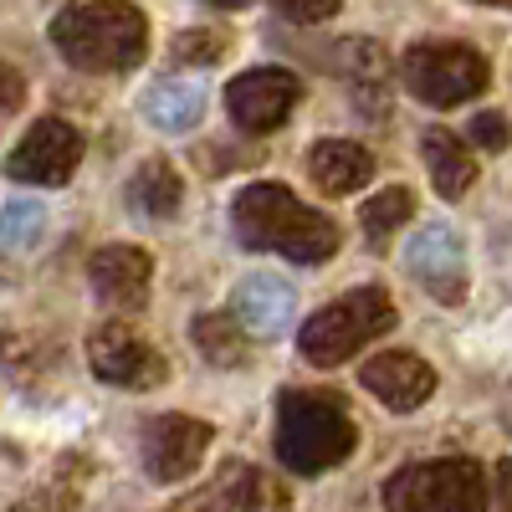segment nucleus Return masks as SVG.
I'll use <instances>...</instances> for the list:
<instances>
[{"instance_id":"1","label":"nucleus","mask_w":512,"mask_h":512,"mask_svg":"<svg viewBox=\"0 0 512 512\" xmlns=\"http://www.w3.org/2000/svg\"><path fill=\"white\" fill-rule=\"evenodd\" d=\"M231 226L246 246L292 256L303 267H323L338 251V226L303 205L287 185H246L231 205Z\"/></svg>"},{"instance_id":"2","label":"nucleus","mask_w":512,"mask_h":512,"mask_svg":"<svg viewBox=\"0 0 512 512\" xmlns=\"http://www.w3.org/2000/svg\"><path fill=\"white\" fill-rule=\"evenodd\" d=\"M52 47L82 72H128L149 52V21L128 0H88L52 21Z\"/></svg>"},{"instance_id":"3","label":"nucleus","mask_w":512,"mask_h":512,"mask_svg":"<svg viewBox=\"0 0 512 512\" xmlns=\"http://www.w3.org/2000/svg\"><path fill=\"white\" fill-rule=\"evenodd\" d=\"M359 446L354 415L333 395H297L287 390L277 400V461L287 472H333L338 461H349Z\"/></svg>"},{"instance_id":"4","label":"nucleus","mask_w":512,"mask_h":512,"mask_svg":"<svg viewBox=\"0 0 512 512\" xmlns=\"http://www.w3.org/2000/svg\"><path fill=\"white\" fill-rule=\"evenodd\" d=\"M390 328H395L390 292L384 287H354V292L333 297L328 308H318L303 323V333H297V354H303L308 364H318V369H333V364L354 359L369 338L390 333Z\"/></svg>"},{"instance_id":"5","label":"nucleus","mask_w":512,"mask_h":512,"mask_svg":"<svg viewBox=\"0 0 512 512\" xmlns=\"http://www.w3.org/2000/svg\"><path fill=\"white\" fill-rule=\"evenodd\" d=\"M487 502L492 487L472 456L415 461L384 482V512H487Z\"/></svg>"},{"instance_id":"6","label":"nucleus","mask_w":512,"mask_h":512,"mask_svg":"<svg viewBox=\"0 0 512 512\" xmlns=\"http://www.w3.org/2000/svg\"><path fill=\"white\" fill-rule=\"evenodd\" d=\"M487 57L466 41H415L400 57V82L405 93L425 108H456L472 103L487 88Z\"/></svg>"},{"instance_id":"7","label":"nucleus","mask_w":512,"mask_h":512,"mask_svg":"<svg viewBox=\"0 0 512 512\" xmlns=\"http://www.w3.org/2000/svg\"><path fill=\"white\" fill-rule=\"evenodd\" d=\"M88 364L113 390H154L169 379V359L149 344L139 328L128 323H103L88 338Z\"/></svg>"},{"instance_id":"8","label":"nucleus","mask_w":512,"mask_h":512,"mask_svg":"<svg viewBox=\"0 0 512 512\" xmlns=\"http://www.w3.org/2000/svg\"><path fill=\"white\" fill-rule=\"evenodd\" d=\"M297 98H303V82L287 67H251L226 88V108L241 134H272V128H282L292 118Z\"/></svg>"},{"instance_id":"9","label":"nucleus","mask_w":512,"mask_h":512,"mask_svg":"<svg viewBox=\"0 0 512 512\" xmlns=\"http://www.w3.org/2000/svg\"><path fill=\"white\" fill-rule=\"evenodd\" d=\"M82 164V134L62 118H36L26 139L11 149L6 175L21 185H67Z\"/></svg>"},{"instance_id":"10","label":"nucleus","mask_w":512,"mask_h":512,"mask_svg":"<svg viewBox=\"0 0 512 512\" xmlns=\"http://www.w3.org/2000/svg\"><path fill=\"white\" fill-rule=\"evenodd\" d=\"M216 425L195 415H154L144 425V472L154 482H185L195 466L205 461Z\"/></svg>"},{"instance_id":"11","label":"nucleus","mask_w":512,"mask_h":512,"mask_svg":"<svg viewBox=\"0 0 512 512\" xmlns=\"http://www.w3.org/2000/svg\"><path fill=\"white\" fill-rule=\"evenodd\" d=\"M405 272L431 292L436 303H446V308H456L466 297V251H461L451 226L415 231L410 246H405Z\"/></svg>"},{"instance_id":"12","label":"nucleus","mask_w":512,"mask_h":512,"mask_svg":"<svg viewBox=\"0 0 512 512\" xmlns=\"http://www.w3.org/2000/svg\"><path fill=\"white\" fill-rule=\"evenodd\" d=\"M359 384L379 400V405H390V410H420L425 400L436 395V369L415 359V354H374L364 369H359Z\"/></svg>"},{"instance_id":"13","label":"nucleus","mask_w":512,"mask_h":512,"mask_svg":"<svg viewBox=\"0 0 512 512\" xmlns=\"http://www.w3.org/2000/svg\"><path fill=\"white\" fill-rule=\"evenodd\" d=\"M287 507H292L287 492L267 472H256V466H226L205 492L190 497L185 512H287Z\"/></svg>"},{"instance_id":"14","label":"nucleus","mask_w":512,"mask_h":512,"mask_svg":"<svg viewBox=\"0 0 512 512\" xmlns=\"http://www.w3.org/2000/svg\"><path fill=\"white\" fill-rule=\"evenodd\" d=\"M149 277H154V262L144 246H128V241H113L103 251H93L88 262V282L103 303L113 308H139L144 292H149Z\"/></svg>"},{"instance_id":"15","label":"nucleus","mask_w":512,"mask_h":512,"mask_svg":"<svg viewBox=\"0 0 512 512\" xmlns=\"http://www.w3.org/2000/svg\"><path fill=\"white\" fill-rule=\"evenodd\" d=\"M231 313L246 323V333L277 338V333H287L292 318H297V292H292V282H282V277H272V272H251V277H241L236 292H231Z\"/></svg>"},{"instance_id":"16","label":"nucleus","mask_w":512,"mask_h":512,"mask_svg":"<svg viewBox=\"0 0 512 512\" xmlns=\"http://www.w3.org/2000/svg\"><path fill=\"white\" fill-rule=\"evenodd\" d=\"M308 175L323 195H354L374 180V154L364 144H349V139H323L308 149Z\"/></svg>"},{"instance_id":"17","label":"nucleus","mask_w":512,"mask_h":512,"mask_svg":"<svg viewBox=\"0 0 512 512\" xmlns=\"http://www.w3.org/2000/svg\"><path fill=\"white\" fill-rule=\"evenodd\" d=\"M139 113L159 128V134H190V128L205 118V88L185 77H164L139 98Z\"/></svg>"},{"instance_id":"18","label":"nucleus","mask_w":512,"mask_h":512,"mask_svg":"<svg viewBox=\"0 0 512 512\" xmlns=\"http://www.w3.org/2000/svg\"><path fill=\"white\" fill-rule=\"evenodd\" d=\"M420 154H425V169H431V185H436L441 200H461L466 190H472L477 159H472V149L451 134V128H425Z\"/></svg>"},{"instance_id":"19","label":"nucleus","mask_w":512,"mask_h":512,"mask_svg":"<svg viewBox=\"0 0 512 512\" xmlns=\"http://www.w3.org/2000/svg\"><path fill=\"white\" fill-rule=\"evenodd\" d=\"M180 200H185V185H180V175H175L169 159L139 164V175L128 180V205H134L144 221H169L180 210Z\"/></svg>"},{"instance_id":"20","label":"nucleus","mask_w":512,"mask_h":512,"mask_svg":"<svg viewBox=\"0 0 512 512\" xmlns=\"http://www.w3.org/2000/svg\"><path fill=\"white\" fill-rule=\"evenodd\" d=\"M195 349L216 369H236V364L251 359L246 328L236 323V313H205V318H195Z\"/></svg>"},{"instance_id":"21","label":"nucleus","mask_w":512,"mask_h":512,"mask_svg":"<svg viewBox=\"0 0 512 512\" xmlns=\"http://www.w3.org/2000/svg\"><path fill=\"white\" fill-rule=\"evenodd\" d=\"M410 216H415V195H410L405 185H395V190H379V195L359 210V226H364V236H369L374 246H384Z\"/></svg>"},{"instance_id":"22","label":"nucleus","mask_w":512,"mask_h":512,"mask_svg":"<svg viewBox=\"0 0 512 512\" xmlns=\"http://www.w3.org/2000/svg\"><path fill=\"white\" fill-rule=\"evenodd\" d=\"M41 231H47V210L36 200H6V210H0V246L26 251Z\"/></svg>"},{"instance_id":"23","label":"nucleus","mask_w":512,"mask_h":512,"mask_svg":"<svg viewBox=\"0 0 512 512\" xmlns=\"http://www.w3.org/2000/svg\"><path fill=\"white\" fill-rule=\"evenodd\" d=\"M333 52H338L333 67H338V72H349L354 82H384V72H390V57H384L379 41L354 36V41H338Z\"/></svg>"},{"instance_id":"24","label":"nucleus","mask_w":512,"mask_h":512,"mask_svg":"<svg viewBox=\"0 0 512 512\" xmlns=\"http://www.w3.org/2000/svg\"><path fill=\"white\" fill-rule=\"evenodd\" d=\"M221 52H226L221 31H180L175 36V62H185V67H210Z\"/></svg>"},{"instance_id":"25","label":"nucleus","mask_w":512,"mask_h":512,"mask_svg":"<svg viewBox=\"0 0 512 512\" xmlns=\"http://www.w3.org/2000/svg\"><path fill=\"white\" fill-rule=\"evenodd\" d=\"M272 6H277L287 21H297V26H318V21L338 16V6H344V0H272Z\"/></svg>"},{"instance_id":"26","label":"nucleus","mask_w":512,"mask_h":512,"mask_svg":"<svg viewBox=\"0 0 512 512\" xmlns=\"http://www.w3.org/2000/svg\"><path fill=\"white\" fill-rule=\"evenodd\" d=\"M472 144H482V149H507V118H502V113H477V118H472Z\"/></svg>"},{"instance_id":"27","label":"nucleus","mask_w":512,"mask_h":512,"mask_svg":"<svg viewBox=\"0 0 512 512\" xmlns=\"http://www.w3.org/2000/svg\"><path fill=\"white\" fill-rule=\"evenodd\" d=\"M21 103H26V77H21L11 62H0V118L16 113Z\"/></svg>"},{"instance_id":"28","label":"nucleus","mask_w":512,"mask_h":512,"mask_svg":"<svg viewBox=\"0 0 512 512\" xmlns=\"http://www.w3.org/2000/svg\"><path fill=\"white\" fill-rule=\"evenodd\" d=\"M487 512H512V461H497V482H492Z\"/></svg>"},{"instance_id":"29","label":"nucleus","mask_w":512,"mask_h":512,"mask_svg":"<svg viewBox=\"0 0 512 512\" xmlns=\"http://www.w3.org/2000/svg\"><path fill=\"white\" fill-rule=\"evenodd\" d=\"M205 6H221V11H241V6H251V0H205Z\"/></svg>"},{"instance_id":"30","label":"nucleus","mask_w":512,"mask_h":512,"mask_svg":"<svg viewBox=\"0 0 512 512\" xmlns=\"http://www.w3.org/2000/svg\"><path fill=\"white\" fill-rule=\"evenodd\" d=\"M502 425H507V436H512V395L502 400Z\"/></svg>"},{"instance_id":"31","label":"nucleus","mask_w":512,"mask_h":512,"mask_svg":"<svg viewBox=\"0 0 512 512\" xmlns=\"http://www.w3.org/2000/svg\"><path fill=\"white\" fill-rule=\"evenodd\" d=\"M477 6H502V11H512V0H477Z\"/></svg>"}]
</instances>
